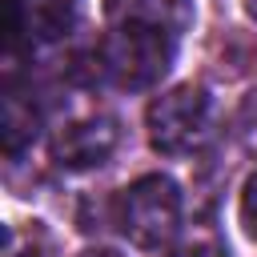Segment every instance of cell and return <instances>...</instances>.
<instances>
[{
    "instance_id": "6da1fadb",
    "label": "cell",
    "mask_w": 257,
    "mask_h": 257,
    "mask_svg": "<svg viewBox=\"0 0 257 257\" xmlns=\"http://www.w3.org/2000/svg\"><path fill=\"white\" fill-rule=\"evenodd\" d=\"M177 60V36L149 24H112L96 48L100 72L116 88H153L169 76Z\"/></svg>"
},
{
    "instance_id": "7a4b0ae2",
    "label": "cell",
    "mask_w": 257,
    "mask_h": 257,
    "mask_svg": "<svg viewBox=\"0 0 257 257\" xmlns=\"http://www.w3.org/2000/svg\"><path fill=\"white\" fill-rule=\"evenodd\" d=\"M116 221L124 237L141 249H165L181 229V189L173 177L149 173L133 181L116 201Z\"/></svg>"
},
{
    "instance_id": "3957f363",
    "label": "cell",
    "mask_w": 257,
    "mask_h": 257,
    "mask_svg": "<svg viewBox=\"0 0 257 257\" xmlns=\"http://www.w3.org/2000/svg\"><path fill=\"white\" fill-rule=\"evenodd\" d=\"M209 92L197 84H181L161 92L149 104V141L165 157H185L205 145L209 137Z\"/></svg>"
},
{
    "instance_id": "277c9868",
    "label": "cell",
    "mask_w": 257,
    "mask_h": 257,
    "mask_svg": "<svg viewBox=\"0 0 257 257\" xmlns=\"http://www.w3.org/2000/svg\"><path fill=\"white\" fill-rule=\"evenodd\" d=\"M116 141H120V133H116L112 116H80L56 133L52 153L64 169H92V165H104L112 157Z\"/></svg>"
},
{
    "instance_id": "5b68a950",
    "label": "cell",
    "mask_w": 257,
    "mask_h": 257,
    "mask_svg": "<svg viewBox=\"0 0 257 257\" xmlns=\"http://www.w3.org/2000/svg\"><path fill=\"white\" fill-rule=\"evenodd\" d=\"M28 44H52L64 40L80 16V0H8L4 4Z\"/></svg>"
},
{
    "instance_id": "8992f818",
    "label": "cell",
    "mask_w": 257,
    "mask_h": 257,
    "mask_svg": "<svg viewBox=\"0 0 257 257\" xmlns=\"http://www.w3.org/2000/svg\"><path fill=\"white\" fill-rule=\"evenodd\" d=\"M104 12L112 24H149L173 32L177 40L193 24V0H104Z\"/></svg>"
},
{
    "instance_id": "52a82bcc",
    "label": "cell",
    "mask_w": 257,
    "mask_h": 257,
    "mask_svg": "<svg viewBox=\"0 0 257 257\" xmlns=\"http://www.w3.org/2000/svg\"><path fill=\"white\" fill-rule=\"evenodd\" d=\"M40 133V108L8 80L4 84V100H0V145L8 157H20Z\"/></svg>"
},
{
    "instance_id": "ba28073f",
    "label": "cell",
    "mask_w": 257,
    "mask_h": 257,
    "mask_svg": "<svg viewBox=\"0 0 257 257\" xmlns=\"http://www.w3.org/2000/svg\"><path fill=\"white\" fill-rule=\"evenodd\" d=\"M241 225H245V233L257 241V173L245 181V189H241Z\"/></svg>"
},
{
    "instance_id": "9c48e42d",
    "label": "cell",
    "mask_w": 257,
    "mask_h": 257,
    "mask_svg": "<svg viewBox=\"0 0 257 257\" xmlns=\"http://www.w3.org/2000/svg\"><path fill=\"white\" fill-rule=\"evenodd\" d=\"M169 257H229V253H225V245L213 241V237H193V241L177 245Z\"/></svg>"
},
{
    "instance_id": "30bf717a",
    "label": "cell",
    "mask_w": 257,
    "mask_h": 257,
    "mask_svg": "<svg viewBox=\"0 0 257 257\" xmlns=\"http://www.w3.org/2000/svg\"><path fill=\"white\" fill-rule=\"evenodd\" d=\"M80 257H120V253H112V249H88V253H80Z\"/></svg>"
},
{
    "instance_id": "8fae6325",
    "label": "cell",
    "mask_w": 257,
    "mask_h": 257,
    "mask_svg": "<svg viewBox=\"0 0 257 257\" xmlns=\"http://www.w3.org/2000/svg\"><path fill=\"white\" fill-rule=\"evenodd\" d=\"M245 12H249V16L257 20V0H245Z\"/></svg>"
},
{
    "instance_id": "7c38bea8",
    "label": "cell",
    "mask_w": 257,
    "mask_h": 257,
    "mask_svg": "<svg viewBox=\"0 0 257 257\" xmlns=\"http://www.w3.org/2000/svg\"><path fill=\"white\" fill-rule=\"evenodd\" d=\"M20 257H36V253H20Z\"/></svg>"
}]
</instances>
